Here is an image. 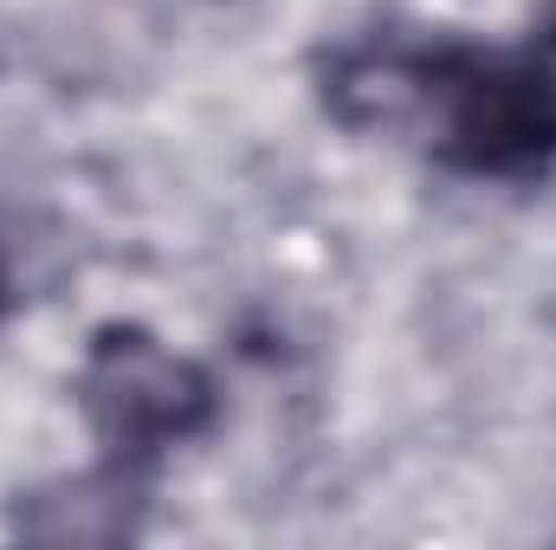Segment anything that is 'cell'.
Here are the masks:
<instances>
[{
    "mask_svg": "<svg viewBox=\"0 0 556 550\" xmlns=\"http://www.w3.org/2000/svg\"><path fill=\"white\" fill-rule=\"evenodd\" d=\"M317 104L337 130L408 149L466 182H544L556 168V0L518 46L453 26H369L317 52Z\"/></svg>",
    "mask_w": 556,
    "mask_h": 550,
    "instance_id": "cell-1",
    "label": "cell"
},
{
    "mask_svg": "<svg viewBox=\"0 0 556 550\" xmlns=\"http://www.w3.org/2000/svg\"><path fill=\"white\" fill-rule=\"evenodd\" d=\"M142 505H149V486L117 479L111 466H91L85 479L26 492L13 505V532L46 545H124L142 532Z\"/></svg>",
    "mask_w": 556,
    "mask_h": 550,
    "instance_id": "cell-3",
    "label": "cell"
},
{
    "mask_svg": "<svg viewBox=\"0 0 556 550\" xmlns=\"http://www.w3.org/2000/svg\"><path fill=\"white\" fill-rule=\"evenodd\" d=\"M13 304H20V278H13V253H7V240H0V324L13 317Z\"/></svg>",
    "mask_w": 556,
    "mask_h": 550,
    "instance_id": "cell-4",
    "label": "cell"
},
{
    "mask_svg": "<svg viewBox=\"0 0 556 550\" xmlns=\"http://www.w3.org/2000/svg\"><path fill=\"white\" fill-rule=\"evenodd\" d=\"M72 402L98 440V466H111L130 486H149L168 453L220 427V383L207 376V363L130 317L91 330L72 370Z\"/></svg>",
    "mask_w": 556,
    "mask_h": 550,
    "instance_id": "cell-2",
    "label": "cell"
}]
</instances>
